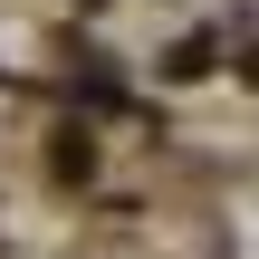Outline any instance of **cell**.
I'll return each mask as SVG.
<instances>
[{"instance_id":"cell-1","label":"cell","mask_w":259,"mask_h":259,"mask_svg":"<svg viewBox=\"0 0 259 259\" xmlns=\"http://www.w3.org/2000/svg\"><path fill=\"white\" fill-rule=\"evenodd\" d=\"M48 154H58V173H67V183H77V173H87V163H96V144H87V135H58V144H48Z\"/></svg>"},{"instance_id":"cell-2","label":"cell","mask_w":259,"mask_h":259,"mask_svg":"<svg viewBox=\"0 0 259 259\" xmlns=\"http://www.w3.org/2000/svg\"><path fill=\"white\" fill-rule=\"evenodd\" d=\"M250 77H259V48H250Z\"/></svg>"}]
</instances>
